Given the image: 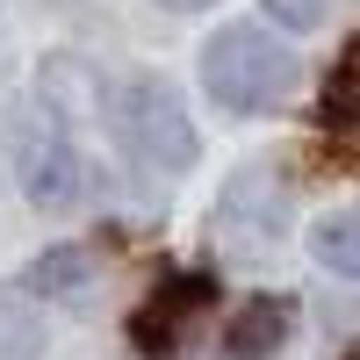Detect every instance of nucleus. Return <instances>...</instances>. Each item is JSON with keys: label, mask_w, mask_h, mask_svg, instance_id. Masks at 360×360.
Segmentation results:
<instances>
[{"label": "nucleus", "mask_w": 360, "mask_h": 360, "mask_svg": "<svg viewBox=\"0 0 360 360\" xmlns=\"http://www.w3.org/2000/svg\"><path fill=\"white\" fill-rule=\"evenodd\" d=\"M29 288H44L51 303H65V310H94L101 266H94V252H79V245H51L37 266H29Z\"/></svg>", "instance_id": "obj_5"}, {"label": "nucleus", "mask_w": 360, "mask_h": 360, "mask_svg": "<svg viewBox=\"0 0 360 360\" xmlns=\"http://www.w3.org/2000/svg\"><path fill=\"white\" fill-rule=\"evenodd\" d=\"M0 360H44V317L22 288H0Z\"/></svg>", "instance_id": "obj_6"}, {"label": "nucleus", "mask_w": 360, "mask_h": 360, "mask_svg": "<svg viewBox=\"0 0 360 360\" xmlns=\"http://www.w3.org/2000/svg\"><path fill=\"white\" fill-rule=\"evenodd\" d=\"M22 195L37 202V209H51V217L86 195V166H79V152L58 130H44V137L22 144Z\"/></svg>", "instance_id": "obj_4"}, {"label": "nucleus", "mask_w": 360, "mask_h": 360, "mask_svg": "<svg viewBox=\"0 0 360 360\" xmlns=\"http://www.w3.org/2000/svg\"><path fill=\"white\" fill-rule=\"evenodd\" d=\"M274 8V22H288V29H317L324 22V0H266Z\"/></svg>", "instance_id": "obj_11"}, {"label": "nucleus", "mask_w": 360, "mask_h": 360, "mask_svg": "<svg viewBox=\"0 0 360 360\" xmlns=\"http://www.w3.org/2000/svg\"><path fill=\"white\" fill-rule=\"evenodd\" d=\"M173 15H195V8H217V0H166Z\"/></svg>", "instance_id": "obj_12"}, {"label": "nucleus", "mask_w": 360, "mask_h": 360, "mask_svg": "<svg viewBox=\"0 0 360 360\" xmlns=\"http://www.w3.org/2000/svg\"><path fill=\"white\" fill-rule=\"evenodd\" d=\"M332 115H339V123H353V130H360V37H353L346 65H339V79H332Z\"/></svg>", "instance_id": "obj_10"}, {"label": "nucleus", "mask_w": 360, "mask_h": 360, "mask_svg": "<svg viewBox=\"0 0 360 360\" xmlns=\"http://www.w3.org/2000/svg\"><path fill=\"white\" fill-rule=\"evenodd\" d=\"M281 231H288V188L266 166L231 173L217 209H209V238H217L224 252H266Z\"/></svg>", "instance_id": "obj_3"}, {"label": "nucleus", "mask_w": 360, "mask_h": 360, "mask_svg": "<svg viewBox=\"0 0 360 360\" xmlns=\"http://www.w3.org/2000/svg\"><path fill=\"white\" fill-rule=\"evenodd\" d=\"M123 137H130V152L144 166H159V173H188L195 152H202L188 108H180V94L166 79H130L123 86Z\"/></svg>", "instance_id": "obj_2"}, {"label": "nucleus", "mask_w": 360, "mask_h": 360, "mask_svg": "<svg viewBox=\"0 0 360 360\" xmlns=\"http://www.w3.org/2000/svg\"><path fill=\"white\" fill-rule=\"evenodd\" d=\"M202 86L217 94V108L252 115V108L281 101L288 86H295V58L266 37V29L231 22V29H217V37H209V51H202Z\"/></svg>", "instance_id": "obj_1"}, {"label": "nucleus", "mask_w": 360, "mask_h": 360, "mask_svg": "<svg viewBox=\"0 0 360 360\" xmlns=\"http://www.w3.org/2000/svg\"><path fill=\"white\" fill-rule=\"evenodd\" d=\"M202 303H209V288H202V281H173L166 303H152V310L137 317V339H144V346H173V339H180V324H188Z\"/></svg>", "instance_id": "obj_7"}, {"label": "nucleus", "mask_w": 360, "mask_h": 360, "mask_svg": "<svg viewBox=\"0 0 360 360\" xmlns=\"http://www.w3.org/2000/svg\"><path fill=\"white\" fill-rule=\"evenodd\" d=\"M281 332H288V310L259 295V303L238 310V324H231V353H238V360H266V353L281 346Z\"/></svg>", "instance_id": "obj_8"}, {"label": "nucleus", "mask_w": 360, "mask_h": 360, "mask_svg": "<svg viewBox=\"0 0 360 360\" xmlns=\"http://www.w3.org/2000/svg\"><path fill=\"white\" fill-rule=\"evenodd\" d=\"M310 252H317V266H332V274H353V281H360V209L324 217V224L310 231Z\"/></svg>", "instance_id": "obj_9"}]
</instances>
